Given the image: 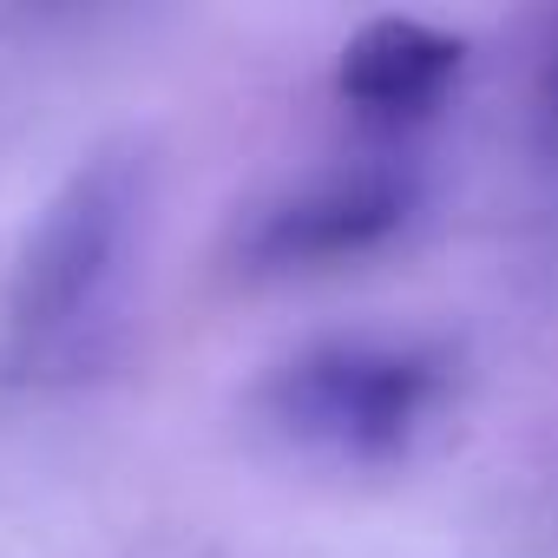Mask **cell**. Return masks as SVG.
<instances>
[{
    "label": "cell",
    "instance_id": "6da1fadb",
    "mask_svg": "<svg viewBox=\"0 0 558 558\" xmlns=\"http://www.w3.org/2000/svg\"><path fill=\"white\" fill-rule=\"evenodd\" d=\"M138 210L145 165L132 151H99L66 178L8 283V310H0V368L8 375H47L93 355L125 290Z\"/></svg>",
    "mask_w": 558,
    "mask_h": 558
},
{
    "label": "cell",
    "instance_id": "7a4b0ae2",
    "mask_svg": "<svg viewBox=\"0 0 558 558\" xmlns=\"http://www.w3.org/2000/svg\"><path fill=\"white\" fill-rule=\"evenodd\" d=\"M453 388V355L421 336H323L263 381V414L329 460H395Z\"/></svg>",
    "mask_w": 558,
    "mask_h": 558
},
{
    "label": "cell",
    "instance_id": "3957f363",
    "mask_svg": "<svg viewBox=\"0 0 558 558\" xmlns=\"http://www.w3.org/2000/svg\"><path fill=\"white\" fill-rule=\"evenodd\" d=\"M414 210V178L395 165H349L323 171L283 197L256 204V217L236 236V263L250 276H290V269H323L342 256L375 250L395 236Z\"/></svg>",
    "mask_w": 558,
    "mask_h": 558
},
{
    "label": "cell",
    "instance_id": "277c9868",
    "mask_svg": "<svg viewBox=\"0 0 558 558\" xmlns=\"http://www.w3.org/2000/svg\"><path fill=\"white\" fill-rule=\"evenodd\" d=\"M460 73H466L460 34L414 21V14H381L349 34V47L336 60V93L368 125H414V119L440 112V99L453 93Z\"/></svg>",
    "mask_w": 558,
    "mask_h": 558
},
{
    "label": "cell",
    "instance_id": "5b68a950",
    "mask_svg": "<svg viewBox=\"0 0 558 558\" xmlns=\"http://www.w3.org/2000/svg\"><path fill=\"white\" fill-rule=\"evenodd\" d=\"M545 119H551V138H558V53H551V73H545Z\"/></svg>",
    "mask_w": 558,
    "mask_h": 558
}]
</instances>
